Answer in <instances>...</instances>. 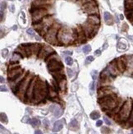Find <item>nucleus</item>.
Returning <instances> with one entry per match:
<instances>
[{"label":"nucleus","mask_w":133,"mask_h":134,"mask_svg":"<svg viewBox=\"0 0 133 134\" xmlns=\"http://www.w3.org/2000/svg\"><path fill=\"white\" fill-rule=\"evenodd\" d=\"M57 38L58 40V45H76L78 39V33L76 28L62 27L59 29Z\"/></svg>","instance_id":"nucleus-1"},{"label":"nucleus","mask_w":133,"mask_h":134,"mask_svg":"<svg viewBox=\"0 0 133 134\" xmlns=\"http://www.w3.org/2000/svg\"><path fill=\"white\" fill-rule=\"evenodd\" d=\"M49 85L47 82L37 78L34 89V97L32 103L39 104L44 101V100L49 96Z\"/></svg>","instance_id":"nucleus-2"},{"label":"nucleus","mask_w":133,"mask_h":134,"mask_svg":"<svg viewBox=\"0 0 133 134\" xmlns=\"http://www.w3.org/2000/svg\"><path fill=\"white\" fill-rule=\"evenodd\" d=\"M98 101L101 109L105 112L109 113V112L113 111L115 108H117L120 103L121 100L117 98L115 93H113L111 95H108V96L99 98Z\"/></svg>","instance_id":"nucleus-3"},{"label":"nucleus","mask_w":133,"mask_h":134,"mask_svg":"<svg viewBox=\"0 0 133 134\" xmlns=\"http://www.w3.org/2000/svg\"><path fill=\"white\" fill-rule=\"evenodd\" d=\"M132 107H133V101L132 100H126L123 104L121 107L119 112L117 113V114L116 115L117 117V120L120 123H126L128 118L130 117L131 112L132 110Z\"/></svg>","instance_id":"nucleus-4"},{"label":"nucleus","mask_w":133,"mask_h":134,"mask_svg":"<svg viewBox=\"0 0 133 134\" xmlns=\"http://www.w3.org/2000/svg\"><path fill=\"white\" fill-rule=\"evenodd\" d=\"M32 79H33V77H31L30 73H26L25 78L18 84V86L16 88V91H14V93H16L18 96L19 98L22 100H26V93L27 88H28Z\"/></svg>","instance_id":"nucleus-5"},{"label":"nucleus","mask_w":133,"mask_h":134,"mask_svg":"<svg viewBox=\"0 0 133 134\" xmlns=\"http://www.w3.org/2000/svg\"><path fill=\"white\" fill-rule=\"evenodd\" d=\"M62 27L60 24L54 22V24L51 26L50 29L48 31V32L45 34V35L44 36V39L47 42L51 44V45H58V40L57 38V35L59 31V29Z\"/></svg>","instance_id":"nucleus-6"},{"label":"nucleus","mask_w":133,"mask_h":134,"mask_svg":"<svg viewBox=\"0 0 133 134\" xmlns=\"http://www.w3.org/2000/svg\"><path fill=\"white\" fill-rule=\"evenodd\" d=\"M81 10H82L87 16L90 15H100V12H99L97 2L95 0H92V1L89 2V3L84 4L81 7Z\"/></svg>","instance_id":"nucleus-7"},{"label":"nucleus","mask_w":133,"mask_h":134,"mask_svg":"<svg viewBox=\"0 0 133 134\" xmlns=\"http://www.w3.org/2000/svg\"><path fill=\"white\" fill-rule=\"evenodd\" d=\"M81 27H82L84 32H85L86 37L89 40V39H91L94 37L97 31L100 28V26H95V25H92L90 22H88L87 21H85L83 24H81Z\"/></svg>","instance_id":"nucleus-8"},{"label":"nucleus","mask_w":133,"mask_h":134,"mask_svg":"<svg viewBox=\"0 0 133 134\" xmlns=\"http://www.w3.org/2000/svg\"><path fill=\"white\" fill-rule=\"evenodd\" d=\"M125 58L126 65H127L125 73L132 76V75H133V55H126Z\"/></svg>","instance_id":"nucleus-9"},{"label":"nucleus","mask_w":133,"mask_h":134,"mask_svg":"<svg viewBox=\"0 0 133 134\" xmlns=\"http://www.w3.org/2000/svg\"><path fill=\"white\" fill-rule=\"evenodd\" d=\"M88 22H90L92 25L95 26H100V15H90L87 17V20Z\"/></svg>","instance_id":"nucleus-10"},{"label":"nucleus","mask_w":133,"mask_h":134,"mask_svg":"<svg viewBox=\"0 0 133 134\" xmlns=\"http://www.w3.org/2000/svg\"><path fill=\"white\" fill-rule=\"evenodd\" d=\"M50 111L53 112L54 116L58 118L63 114V109H62L58 105H52L50 107Z\"/></svg>","instance_id":"nucleus-11"},{"label":"nucleus","mask_w":133,"mask_h":134,"mask_svg":"<svg viewBox=\"0 0 133 134\" xmlns=\"http://www.w3.org/2000/svg\"><path fill=\"white\" fill-rule=\"evenodd\" d=\"M103 19H104V21H106V23H107L108 25H113V17L109 13L105 12V13H103Z\"/></svg>","instance_id":"nucleus-12"},{"label":"nucleus","mask_w":133,"mask_h":134,"mask_svg":"<svg viewBox=\"0 0 133 134\" xmlns=\"http://www.w3.org/2000/svg\"><path fill=\"white\" fill-rule=\"evenodd\" d=\"M63 128V120H58L57 122H55V123H54L53 131L59 132L60 130H62Z\"/></svg>","instance_id":"nucleus-13"},{"label":"nucleus","mask_w":133,"mask_h":134,"mask_svg":"<svg viewBox=\"0 0 133 134\" xmlns=\"http://www.w3.org/2000/svg\"><path fill=\"white\" fill-rule=\"evenodd\" d=\"M58 89L62 91H65L66 89V77L65 78H63L62 80H60L58 82Z\"/></svg>","instance_id":"nucleus-14"},{"label":"nucleus","mask_w":133,"mask_h":134,"mask_svg":"<svg viewBox=\"0 0 133 134\" xmlns=\"http://www.w3.org/2000/svg\"><path fill=\"white\" fill-rule=\"evenodd\" d=\"M125 123H126V125H127V127L133 126V107H132V112H131L129 118H128V120Z\"/></svg>","instance_id":"nucleus-15"},{"label":"nucleus","mask_w":133,"mask_h":134,"mask_svg":"<svg viewBox=\"0 0 133 134\" xmlns=\"http://www.w3.org/2000/svg\"><path fill=\"white\" fill-rule=\"evenodd\" d=\"M78 127V123H77V121L76 119H72L71 121L70 124H69V128H70L71 130H76Z\"/></svg>","instance_id":"nucleus-16"},{"label":"nucleus","mask_w":133,"mask_h":134,"mask_svg":"<svg viewBox=\"0 0 133 134\" xmlns=\"http://www.w3.org/2000/svg\"><path fill=\"white\" fill-rule=\"evenodd\" d=\"M30 123L31 124L32 127L35 128V127H39L40 125V121L37 118H32V119H31V121H30Z\"/></svg>","instance_id":"nucleus-17"},{"label":"nucleus","mask_w":133,"mask_h":134,"mask_svg":"<svg viewBox=\"0 0 133 134\" xmlns=\"http://www.w3.org/2000/svg\"><path fill=\"white\" fill-rule=\"evenodd\" d=\"M90 118L94 119V120H96V119H98V118H100V114L99 112L97 111H93L92 113H91L90 114Z\"/></svg>","instance_id":"nucleus-18"},{"label":"nucleus","mask_w":133,"mask_h":134,"mask_svg":"<svg viewBox=\"0 0 133 134\" xmlns=\"http://www.w3.org/2000/svg\"><path fill=\"white\" fill-rule=\"evenodd\" d=\"M82 50H83V53H84L87 54V53H90V51L91 50L90 45H85V46H84V47L82 48Z\"/></svg>","instance_id":"nucleus-19"},{"label":"nucleus","mask_w":133,"mask_h":134,"mask_svg":"<svg viewBox=\"0 0 133 134\" xmlns=\"http://www.w3.org/2000/svg\"><path fill=\"white\" fill-rule=\"evenodd\" d=\"M90 1H92V0H77L76 3H77L80 7H81L82 5H84V4L87 3H89V2H90Z\"/></svg>","instance_id":"nucleus-20"},{"label":"nucleus","mask_w":133,"mask_h":134,"mask_svg":"<svg viewBox=\"0 0 133 134\" xmlns=\"http://www.w3.org/2000/svg\"><path fill=\"white\" fill-rule=\"evenodd\" d=\"M65 62L67 65H72L73 64V59H72V58L70 57V56H68V57H66L65 58Z\"/></svg>","instance_id":"nucleus-21"},{"label":"nucleus","mask_w":133,"mask_h":134,"mask_svg":"<svg viewBox=\"0 0 133 134\" xmlns=\"http://www.w3.org/2000/svg\"><path fill=\"white\" fill-rule=\"evenodd\" d=\"M1 122L2 123H7V117L6 115V114L4 113H1Z\"/></svg>","instance_id":"nucleus-22"},{"label":"nucleus","mask_w":133,"mask_h":134,"mask_svg":"<svg viewBox=\"0 0 133 134\" xmlns=\"http://www.w3.org/2000/svg\"><path fill=\"white\" fill-rule=\"evenodd\" d=\"M117 48L119 49V50H124L127 49V45L126 44H122V42H119L117 45Z\"/></svg>","instance_id":"nucleus-23"},{"label":"nucleus","mask_w":133,"mask_h":134,"mask_svg":"<svg viewBox=\"0 0 133 134\" xmlns=\"http://www.w3.org/2000/svg\"><path fill=\"white\" fill-rule=\"evenodd\" d=\"M101 132H102L103 133L107 134V133H110V130H109V128H107V127H103L102 129H101Z\"/></svg>","instance_id":"nucleus-24"},{"label":"nucleus","mask_w":133,"mask_h":134,"mask_svg":"<svg viewBox=\"0 0 133 134\" xmlns=\"http://www.w3.org/2000/svg\"><path fill=\"white\" fill-rule=\"evenodd\" d=\"M7 7L6 2H1V12H3Z\"/></svg>","instance_id":"nucleus-25"},{"label":"nucleus","mask_w":133,"mask_h":134,"mask_svg":"<svg viewBox=\"0 0 133 134\" xmlns=\"http://www.w3.org/2000/svg\"><path fill=\"white\" fill-rule=\"evenodd\" d=\"M26 32H27V34H28V35H34V31L32 28L28 29Z\"/></svg>","instance_id":"nucleus-26"},{"label":"nucleus","mask_w":133,"mask_h":134,"mask_svg":"<svg viewBox=\"0 0 133 134\" xmlns=\"http://www.w3.org/2000/svg\"><path fill=\"white\" fill-rule=\"evenodd\" d=\"M103 120H104L105 123L107 124V125H111V124H112V123H111V121H110L109 119H108L106 116L103 117Z\"/></svg>","instance_id":"nucleus-27"},{"label":"nucleus","mask_w":133,"mask_h":134,"mask_svg":"<svg viewBox=\"0 0 133 134\" xmlns=\"http://www.w3.org/2000/svg\"><path fill=\"white\" fill-rule=\"evenodd\" d=\"M8 54V50H7V49H5V50H2V57H7V55Z\"/></svg>","instance_id":"nucleus-28"},{"label":"nucleus","mask_w":133,"mask_h":134,"mask_svg":"<svg viewBox=\"0 0 133 134\" xmlns=\"http://www.w3.org/2000/svg\"><path fill=\"white\" fill-rule=\"evenodd\" d=\"M30 121H31V119L29 118L28 116H25L22 119V122H24V123H30Z\"/></svg>","instance_id":"nucleus-29"},{"label":"nucleus","mask_w":133,"mask_h":134,"mask_svg":"<svg viewBox=\"0 0 133 134\" xmlns=\"http://www.w3.org/2000/svg\"><path fill=\"white\" fill-rule=\"evenodd\" d=\"M94 59H95V58H94L93 56H88L87 58H86V63H88V62H93Z\"/></svg>","instance_id":"nucleus-30"},{"label":"nucleus","mask_w":133,"mask_h":134,"mask_svg":"<svg viewBox=\"0 0 133 134\" xmlns=\"http://www.w3.org/2000/svg\"><path fill=\"white\" fill-rule=\"evenodd\" d=\"M91 74H92L93 80H95L96 77H97V71H93L92 72H91Z\"/></svg>","instance_id":"nucleus-31"},{"label":"nucleus","mask_w":133,"mask_h":134,"mask_svg":"<svg viewBox=\"0 0 133 134\" xmlns=\"http://www.w3.org/2000/svg\"><path fill=\"white\" fill-rule=\"evenodd\" d=\"M90 89L91 90V91H95V82H91V83L90 84Z\"/></svg>","instance_id":"nucleus-32"},{"label":"nucleus","mask_w":133,"mask_h":134,"mask_svg":"<svg viewBox=\"0 0 133 134\" xmlns=\"http://www.w3.org/2000/svg\"><path fill=\"white\" fill-rule=\"evenodd\" d=\"M67 73L69 75V77H72L73 76V71L71 69H70V68L67 69Z\"/></svg>","instance_id":"nucleus-33"},{"label":"nucleus","mask_w":133,"mask_h":134,"mask_svg":"<svg viewBox=\"0 0 133 134\" xmlns=\"http://www.w3.org/2000/svg\"><path fill=\"white\" fill-rule=\"evenodd\" d=\"M9 9H10V11H11L12 13H14V12H15V6L13 5V4H12V5L9 7Z\"/></svg>","instance_id":"nucleus-34"},{"label":"nucleus","mask_w":133,"mask_h":134,"mask_svg":"<svg viewBox=\"0 0 133 134\" xmlns=\"http://www.w3.org/2000/svg\"><path fill=\"white\" fill-rule=\"evenodd\" d=\"M103 124V121H101V120H98L97 121V123H96V126L97 127H100L101 125Z\"/></svg>","instance_id":"nucleus-35"},{"label":"nucleus","mask_w":133,"mask_h":134,"mask_svg":"<svg viewBox=\"0 0 133 134\" xmlns=\"http://www.w3.org/2000/svg\"><path fill=\"white\" fill-rule=\"evenodd\" d=\"M95 54L96 55V56H100V54H101V50H97L95 52Z\"/></svg>","instance_id":"nucleus-36"},{"label":"nucleus","mask_w":133,"mask_h":134,"mask_svg":"<svg viewBox=\"0 0 133 134\" xmlns=\"http://www.w3.org/2000/svg\"><path fill=\"white\" fill-rule=\"evenodd\" d=\"M63 54H67L70 56L72 54V52H71V51H65V52H63Z\"/></svg>","instance_id":"nucleus-37"},{"label":"nucleus","mask_w":133,"mask_h":134,"mask_svg":"<svg viewBox=\"0 0 133 134\" xmlns=\"http://www.w3.org/2000/svg\"><path fill=\"white\" fill-rule=\"evenodd\" d=\"M7 91V87L5 86H1V91Z\"/></svg>","instance_id":"nucleus-38"},{"label":"nucleus","mask_w":133,"mask_h":134,"mask_svg":"<svg viewBox=\"0 0 133 134\" xmlns=\"http://www.w3.org/2000/svg\"><path fill=\"white\" fill-rule=\"evenodd\" d=\"M34 134H43V133H42V131L40 130H36L34 132Z\"/></svg>","instance_id":"nucleus-39"},{"label":"nucleus","mask_w":133,"mask_h":134,"mask_svg":"<svg viewBox=\"0 0 133 134\" xmlns=\"http://www.w3.org/2000/svg\"><path fill=\"white\" fill-rule=\"evenodd\" d=\"M107 47H108V44H107V43H105V44H104V45H103V50H105V49L107 48Z\"/></svg>","instance_id":"nucleus-40"},{"label":"nucleus","mask_w":133,"mask_h":134,"mask_svg":"<svg viewBox=\"0 0 133 134\" xmlns=\"http://www.w3.org/2000/svg\"><path fill=\"white\" fill-rule=\"evenodd\" d=\"M0 79H1V83H3V82H4L3 77H0Z\"/></svg>","instance_id":"nucleus-41"},{"label":"nucleus","mask_w":133,"mask_h":134,"mask_svg":"<svg viewBox=\"0 0 133 134\" xmlns=\"http://www.w3.org/2000/svg\"><path fill=\"white\" fill-rule=\"evenodd\" d=\"M67 1L72 2V3H76V2H77V0H67Z\"/></svg>","instance_id":"nucleus-42"},{"label":"nucleus","mask_w":133,"mask_h":134,"mask_svg":"<svg viewBox=\"0 0 133 134\" xmlns=\"http://www.w3.org/2000/svg\"><path fill=\"white\" fill-rule=\"evenodd\" d=\"M123 18H124V17H123L122 14V15H120V19H122V20Z\"/></svg>","instance_id":"nucleus-43"},{"label":"nucleus","mask_w":133,"mask_h":134,"mask_svg":"<svg viewBox=\"0 0 133 134\" xmlns=\"http://www.w3.org/2000/svg\"><path fill=\"white\" fill-rule=\"evenodd\" d=\"M116 21H117V22L118 23L119 22V20H118V18H117V17H116Z\"/></svg>","instance_id":"nucleus-44"},{"label":"nucleus","mask_w":133,"mask_h":134,"mask_svg":"<svg viewBox=\"0 0 133 134\" xmlns=\"http://www.w3.org/2000/svg\"><path fill=\"white\" fill-rule=\"evenodd\" d=\"M13 30H17V26H13Z\"/></svg>","instance_id":"nucleus-45"},{"label":"nucleus","mask_w":133,"mask_h":134,"mask_svg":"<svg viewBox=\"0 0 133 134\" xmlns=\"http://www.w3.org/2000/svg\"><path fill=\"white\" fill-rule=\"evenodd\" d=\"M131 134H133V130L132 131V133H131Z\"/></svg>","instance_id":"nucleus-46"},{"label":"nucleus","mask_w":133,"mask_h":134,"mask_svg":"<svg viewBox=\"0 0 133 134\" xmlns=\"http://www.w3.org/2000/svg\"><path fill=\"white\" fill-rule=\"evenodd\" d=\"M10 1H14V0H10Z\"/></svg>","instance_id":"nucleus-47"},{"label":"nucleus","mask_w":133,"mask_h":134,"mask_svg":"<svg viewBox=\"0 0 133 134\" xmlns=\"http://www.w3.org/2000/svg\"><path fill=\"white\" fill-rule=\"evenodd\" d=\"M52 1H53H53H54V0H52Z\"/></svg>","instance_id":"nucleus-48"},{"label":"nucleus","mask_w":133,"mask_h":134,"mask_svg":"<svg viewBox=\"0 0 133 134\" xmlns=\"http://www.w3.org/2000/svg\"><path fill=\"white\" fill-rule=\"evenodd\" d=\"M15 134H18V133H15Z\"/></svg>","instance_id":"nucleus-49"},{"label":"nucleus","mask_w":133,"mask_h":134,"mask_svg":"<svg viewBox=\"0 0 133 134\" xmlns=\"http://www.w3.org/2000/svg\"><path fill=\"white\" fill-rule=\"evenodd\" d=\"M20 1H21V0H20Z\"/></svg>","instance_id":"nucleus-50"}]
</instances>
